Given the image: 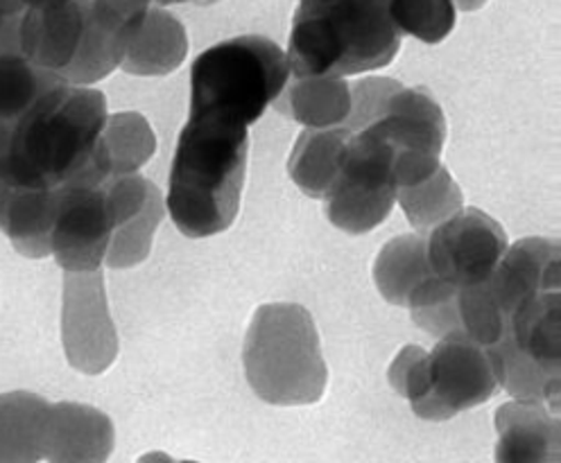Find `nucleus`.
I'll use <instances>...</instances> for the list:
<instances>
[{"mask_svg":"<svg viewBox=\"0 0 561 463\" xmlns=\"http://www.w3.org/2000/svg\"><path fill=\"white\" fill-rule=\"evenodd\" d=\"M107 100L95 89L59 84L10 120V146L0 161V184L61 190L102 184L98 146L107 125Z\"/></svg>","mask_w":561,"mask_h":463,"instance_id":"f257e3e1","label":"nucleus"},{"mask_svg":"<svg viewBox=\"0 0 561 463\" xmlns=\"http://www.w3.org/2000/svg\"><path fill=\"white\" fill-rule=\"evenodd\" d=\"M250 127L218 116H188L174 150L168 212L184 235L227 231L240 208Z\"/></svg>","mask_w":561,"mask_h":463,"instance_id":"f03ea898","label":"nucleus"},{"mask_svg":"<svg viewBox=\"0 0 561 463\" xmlns=\"http://www.w3.org/2000/svg\"><path fill=\"white\" fill-rule=\"evenodd\" d=\"M401 34L385 0H301L290 30L295 80H342L392 63Z\"/></svg>","mask_w":561,"mask_h":463,"instance_id":"7ed1b4c3","label":"nucleus"},{"mask_svg":"<svg viewBox=\"0 0 561 463\" xmlns=\"http://www.w3.org/2000/svg\"><path fill=\"white\" fill-rule=\"evenodd\" d=\"M244 371L254 394L272 405H312L324 396L329 371L312 316L297 303L256 310L244 337Z\"/></svg>","mask_w":561,"mask_h":463,"instance_id":"20e7f679","label":"nucleus"},{"mask_svg":"<svg viewBox=\"0 0 561 463\" xmlns=\"http://www.w3.org/2000/svg\"><path fill=\"white\" fill-rule=\"evenodd\" d=\"M290 82L286 53L256 34L204 50L191 68V116H218L252 127Z\"/></svg>","mask_w":561,"mask_h":463,"instance_id":"39448f33","label":"nucleus"},{"mask_svg":"<svg viewBox=\"0 0 561 463\" xmlns=\"http://www.w3.org/2000/svg\"><path fill=\"white\" fill-rule=\"evenodd\" d=\"M390 382L426 420H446L478 407L499 389L486 348L462 331L439 337L431 352L405 346L390 367Z\"/></svg>","mask_w":561,"mask_h":463,"instance_id":"423d86ee","label":"nucleus"},{"mask_svg":"<svg viewBox=\"0 0 561 463\" xmlns=\"http://www.w3.org/2000/svg\"><path fill=\"white\" fill-rule=\"evenodd\" d=\"M351 118L374 123L399 157L397 190L426 182L442 165L446 118L437 100L390 78H367L351 86Z\"/></svg>","mask_w":561,"mask_h":463,"instance_id":"0eeeda50","label":"nucleus"},{"mask_svg":"<svg viewBox=\"0 0 561 463\" xmlns=\"http://www.w3.org/2000/svg\"><path fill=\"white\" fill-rule=\"evenodd\" d=\"M559 288L520 301L505 319L501 339L486 348L499 384L520 403L559 405Z\"/></svg>","mask_w":561,"mask_h":463,"instance_id":"6e6552de","label":"nucleus"},{"mask_svg":"<svg viewBox=\"0 0 561 463\" xmlns=\"http://www.w3.org/2000/svg\"><path fill=\"white\" fill-rule=\"evenodd\" d=\"M559 242L525 238L512 244L486 280L458 292V322L482 348H491L503 333L507 314L528 297L559 288Z\"/></svg>","mask_w":561,"mask_h":463,"instance_id":"1a4fd4ad","label":"nucleus"},{"mask_svg":"<svg viewBox=\"0 0 561 463\" xmlns=\"http://www.w3.org/2000/svg\"><path fill=\"white\" fill-rule=\"evenodd\" d=\"M507 252L503 227L480 208H467L426 235V261L435 278L467 290L491 276Z\"/></svg>","mask_w":561,"mask_h":463,"instance_id":"9d476101","label":"nucleus"},{"mask_svg":"<svg viewBox=\"0 0 561 463\" xmlns=\"http://www.w3.org/2000/svg\"><path fill=\"white\" fill-rule=\"evenodd\" d=\"M61 339L68 364L80 373L98 375L114 364L118 337L100 269L64 271Z\"/></svg>","mask_w":561,"mask_h":463,"instance_id":"9b49d317","label":"nucleus"},{"mask_svg":"<svg viewBox=\"0 0 561 463\" xmlns=\"http://www.w3.org/2000/svg\"><path fill=\"white\" fill-rule=\"evenodd\" d=\"M112 233L104 182L66 186L57 193L50 256L64 271H98L107 258Z\"/></svg>","mask_w":561,"mask_h":463,"instance_id":"f8f14e48","label":"nucleus"},{"mask_svg":"<svg viewBox=\"0 0 561 463\" xmlns=\"http://www.w3.org/2000/svg\"><path fill=\"white\" fill-rule=\"evenodd\" d=\"M112 212V242L107 263L112 269H127L150 256L152 238L163 220V197L159 188L140 174L110 176L104 182Z\"/></svg>","mask_w":561,"mask_h":463,"instance_id":"ddd939ff","label":"nucleus"},{"mask_svg":"<svg viewBox=\"0 0 561 463\" xmlns=\"http://www.w3.org/2000/svg\"><path fill=\"white\" fill-rule=\"evenodd\" d=\"M84 37V0L25 10L19 25L21 55L64 80L78 59Z\"/></svg>","mask_w":561,"mask_h":463,"instance_id":"4468645a","label":"nucleus"},{"mask_svg":"<svg viewBox=\"0 0 561 463\" xmlns=\"http://www.w3.org/2000/svg\"><path fill=\"white\" fill-rule=\"evenodd\" d=\"M114 423L107 414L80 403L48 407L44 459L48 463H104L114 452Z\"/></svg>","mask_w":561,"mask_h":463,"instance_id":"2eb2a0df","label":"nucleus"},{"mask_svg":"<svg viewBox=\"0 0 561 463\" xmlns=\"http://www.w3.org/2000/svg\"><path fill=\"white\" fill-rule=\"evenodd\" d=\"M496 463H559V416L546 405H503L496 412Z\"/></svg>","mask_w":561,"mask_h":463,"instance_id":"dca6fc26","label":"nucleus"},{"mask_svg":"<svg viewBox=\"0 0 561 463\" xmlns=\"http://www.w3.org/2000/svg\"><path fill=\"white\" fill-rule=\"evenodd\" d=\"M57 193L0 184V231L25 258L50 256Z\"/></svg>","mask_w":561,"mask_h":463,"instance_id":"f3484780","label":"nucleus"},{"mask_svg":"<svg viewBox=\"0 0 561 463\" xmlns=\"http://www.w3.org/2000/svg\"><path fill=\"white\" fill-rule=\"evenodd\" d=\"M186 50L184 25L170 12L150 8L131 34L121 68L131 76H165L184 61Z\"/></svg>","mask_w":561,"mask_h":463,"instance_id":"a211bd4d","label":"nucleus"},{"mask_svg":"<svg viewBox=\"0 0 561 463\" xmlns=\"http://www.w3.org/2000/svg\"><path fill=\"white\" fill-rule=\"evenodd\" d=\"M50 403L30 391L0 394V463H39L44 459Z\"/></svg>","mask_w":561,"mask_h":463,"instance_id":"6ab92c4d","label":"nucleus"},{"mask_svg":"<svg viewBox=\"0 0 561 463\" xmlns=\"http://www.w3.org/2000/svg\"><path fill=\"white\" fill-rule=\"evenodd\" d=\"M433 276L426 261V235H401L380 248L374 278L380 294L392 305L408 308L410 299Z\"/></svg>","mask_w":561,"mask_h":463,"instance_id":"aec40b11","label":"nucleus"},{"mask_svg":"<svg viewBox=\"0 0 561 463\" xmlns=\"http://www.w3.org/2000/svg\"><path fill=\"white\" fill-rule=\"evenodd\" d=\"M346 131L342 125L329 129H308L299 136L290 154L293 182L312 199H324L329 188L335 184L342 154H344Z\"/></svg>","mask_w":561,"mask_h":463,"instance_id":"412c9836","label":"nucleus"},{"mask_svg":"<svg viewBox=\"0 0 561 463\" xmlns=\"http://www.w3.org/2000/svg\"><path fill=\"white\" fill-rule=\"evenodd\" d=\"M157 140L148 120L138 114H116L107 118L98 146V165L102 174H136L154 154Z\"/></svg>","mask_w":561,"mask_h":463,"instance_id":"4be33fe9","label":"nucleus"},{"mask_svg":"<svg viewBox=\"0 0 561 463\" xmlns=\"http://www.w3.org/2000/svg\"><path fill=\"white\" fill-rule=\"evenodd\" d=\"M278 109L310 129L342 125L351 114V86L342 80H295Z\"/></svg>","mask_w":561,"mask_h":463,"instance_id":"5701e85b","label":"nucleus"},{"mask_svg":"<svg viewBox=\"0 0 561 463\" xmlns=\"http://www.w3.org/2000/svg\"><path fill=\"white\" fill-rule=\"evenodd\" d=\"M397 199L419 235H426L462 210V190L450 180L446 167H439L426 182L397 190Z\"/></svg>","mask_w":561,"mask_h":463,"instance_id":"b1692460","label":"nucleus"},{"mask_svg":"<svg viewBox=\"0 0 561 463\" xmlns=\"http://www.w3.org/2000/svg\"><path fill=\"white\" fill-rule=\"evenodd\" d=\"M61 78L34 66L21 53H0V120H16Z\"/></svg>","mask_w":561,"mask_h":463,"instance_id":"393cba45","label":"nucleus"},{"mask_svg":"<svg viewBox=\"0 0 561 463\" xmlns=\"http://www.w3.org/2000/svg\"><path fill=\"white\" fill-rule=\"evenodd\" d=\"M397 32L424 44H442L458 21L453 0H385Z\"/></svg>","mask_w":561,"mask_h":463,"instance_id":"a878e982","label":"nucleus"},{"mask_svg":"<svg viewBox=\"0 0 561 463\" xmlns=\"http://www.w3.org/2000/svg\"><path fill=\"white\" fill-rule=\"evenodd\" d=\"M136 463H197V461H174L172 456L163 454V452H148L140 456Z\"/></svg>","mask_w":561,"mask_h":463,"instance_id":"bb28decb","label":"nucleus"},{"mask_svg":"<svg viewBox=\"0 0 561 463\" xmlns=\"http://www.w3.org/2000/svg\"><path fill=\"white\" fill-rule=\"evenodd\" d=\"M10 3L19 5L21 10H37V8H48V5L61 3V0H10Z\"/></svg>","mask_w":561,"mask_h":463,"instance_id":"cd10ccee","label":"nucleus"},{"mask_svg":"<svg viewBox=\"0 0 561 463\" xmlns=\"http://www.w3.org/2000/svg\"><path fill=\"white\" fill-rule=\"evenodd\" d=\"M453 3H455V8H462V10L471 12V10L482 8V5H484V0H453Z\"/></svg>","mask_w":561,"mask_h":463,"instance_id":"c85d7f7f","label":"nucleus"},{"mask_svg":"<svg viewBox=\"0 0 561 463\" xmlns=\"http://www.w3.org/2000/svg\"><path fill=\"white\" fill-rule=\"evenodd\" d=\"M159 5H174V3H199V5H214L218 0H157Z\"/></svg>","mask_w":561,"mask_h":463,"instance_id":"c756f323","label":"nucleus"}]
</instances>
